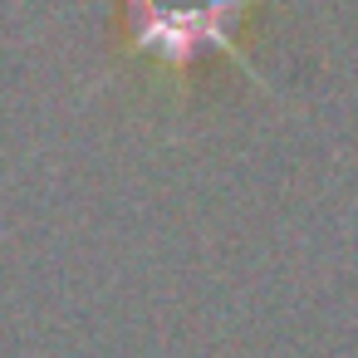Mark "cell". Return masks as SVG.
I'll return each instance as SVG.
<instances>
[{
	"label": "cell",
	"instance_id": "6da1fadb",
	"mask_svg": "<svg viewBox=\"0 0 358 358\" xmlns=\"http://www.w3.org/2000/svg\"><path fill=\"white\" fill-rule=\"evenodd\" d=\"M250 0H128V35L133 50L162 59L167 69H187L206 50H236V25ZM245 64V59H241Z\"/></svg>",
	"mask_w": 358,
	"mask_h": 358
}]
</instances>
